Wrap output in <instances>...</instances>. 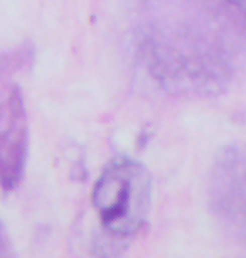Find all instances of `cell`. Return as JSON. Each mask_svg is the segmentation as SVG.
<instances>
[{
    "instance_id": "cell-4",
    "label": "cell",
    "mask_w": 246,
    "mask_h": 258,
    "mask_svg": "<svg viewBox=\"0 0 246 258\" xmlns=\"http://www.w3.org/2000/svg\"><path fill=\"white\" fill-rule=\"evenodd\" d=\"M27 59H29V54H27L26 47L16 49V51H9V52L0 51V81H2L4 78H7L12 71H16L21 66L26 64Z\"/></svg>"
},
{
    "instance_id": "cell-6",
    "label": "cell",
    "mask_w": 246,
    "mask_h": 258,
    "mask_svg": "<svg viewBox=\"0 0 246 258\" xmlns=\"http://www.w3.org/2000/svg\"><path fill=\"white\" fill-rule=\"evenodd\" d=\"M229 2L233 4V6L238 7V9H241V11L246 14V0H229Z\"/></svg>"
},
{
    "instance_id": "cell-3",
    "label": "cell",
    "mask_w": 246,
    "mask_h": 258,
    "mask_svg": "<svg viewBox=\"0 0 246 258\" xmlns=\"http://www.w3.org/2000/svg\"><path fill=\"white\" fill-rule=\"evenodd\" d=\"M29 121L17 86L0 96V186L12 191L21 184L27 162Z\"/></svg>"
},
{
    "instance_id": "cell-1",
    "label": "cell",
    "mask_w": 246,
    "mask_h": 258,
    "mask_svg": "<svg viewBox=\"0 0 246 258\" xmlns=\"http://www.w3.org/2000/svg\"><path fill=\"white\" fill-rule=\"evenodd\" d=\"M91 203L108 235H135L145 223L150 206V177L145 167L130 159L115 160L96 181Z\"/></svg>"
},
{
    "instance_id": "cell-2",
    "label": "cell",
    "mask_w": 246,
    "mask_h": 258,
    "mask_svg": "<svg viewBox=\"0 0 246 258\" xmlns=\"http://www.w3.org/2000/svg\"><path fill=\"white\" fill-rule=\"evenodd\" d=\"M216 216L246 241V147L226 149L213 169L209 189Z\"/></svg>"
},
{
    "instance_id": "cell-5",
    "label": "cell",
    "mask_w": 246,
    "mask_h": 258,
    "mask_svg": "<svg viewBox=\"0 0 246 258\" xmlns=\"http://www.w3.org/2000/svg\"><path fill=\"white\" fill-rule=\"evenodd\" d=\"M0 258H11V245H9L7 235L0 228Z\"/></svg>"
}]
</instances>
